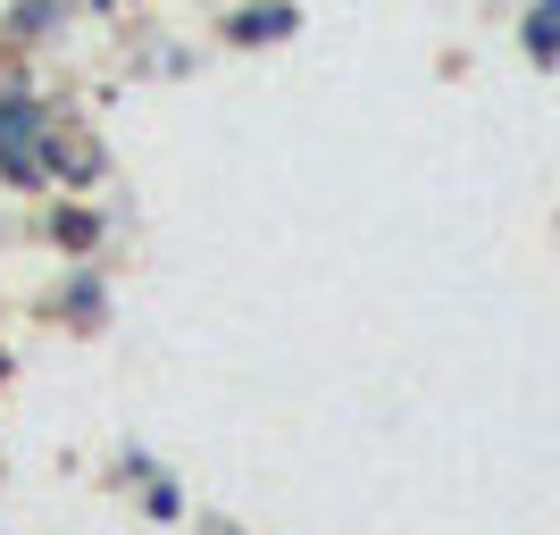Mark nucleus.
I'll return each instance as SVG.
<instances>
[{
    "instance_id": "1",
    "label": "nucleus",
    "mask_w": 560,
    "mask_h": 535,
    "mask_svg": "<svg viewBox=\"0 0 560 535\" xmlns=\"http://www.w3.org/2000/svg\"><path fill=\"white\" fill-rule=\"evenodd\" d=\"M43 135H50V109L34 93V75L9 68L0 75V185L9 193H43Z\"/></svg>"
},
{
    "instance_id": "2",
    "label": "nucleus",
    "mask_w": 560,
    "mask_h": 535,
    "mask_svg": "<svg viewBox=\"0 0 560 535\" xmlns=\"http://www.w3.org/2000/svg\"><path fill=\"white\" fill-rule=\"evenodd\" d=\"M43 176H50L59 193H93L101 176H109V151H101V142H84L75 126H59V117H50V135H43Z\"/></svg>"
},
{
    "instance_id": "3",
    "label": "nucleus",
    "mask_w": 560,
    "mask_h": 535,
    "mask_svg": "<svg viewBox=\"0 0 560 535\" xmlns=\"http://www.w3.org/2000/svg\"><path fill=\"white\" fill-rule=\"evenodd\" d=\"M50 310H59L75 335H101V326H109V284H101L93 259H75V268H68V284H59V302H50Z\"/></svg>"
},
{
    "instance_id": "4",
    "label": "nucleus",
    "mask_w": 560,
    "mask_h": 535,
    "mask_svg": "<svg viewBox=\"0 0 560 535\" xmlns=\"http://www.w3.org/2000/svg\"><path fill=\"white\" fill-rule=\"evenodd\" d=\"M43 234H50V243H59L68 259H93V252H101V234H109V218H101L84 193H68V201H50Z\"/></svg>"
},
{
    "instance_id": "5",
    "label": "nucleus",
    "mask_w": 560,
    "mask_h": 535,
    "mask_svg": "<svg viewBox=\"0 0 560 535\" xmlns=\"http://www.w3.org/2000/svg\"><path fill=\"white\" fill-rule=\"evenodd\" d=\"M293 25H302L293 0H277V9H234V18H226V43H284Z\"/></svg>"
},
{
    "instance_id": "6",
    "label": "nucleus",
    "mask_w": 560,
    "mask_h": 535,
    "mask_svg": "<svg viewBox=\"0 0 560 535\" xmlns=\"http://www.w3.org/2000/svg\"><path fill=\"white\" fill-rule=\"evenodd\" d=\"M0 25H9V43H43L50 25H68V0H18Z\"/></svg>"
},
{
    "instance_id": "7",
    "label": "nucleus",
    "mask_w": 560,
    "mask_h": 535,
    "mask_svg": "<svg viewBox=\"0 0 560 535\" xmlns=\"http://www.w3.org/2000/svg\"><path fill=\"white\" fill-rule=\"evenodd\" d=\"M142 519H160V527H167V519H185V493L167 486V477H142Z\"/></svg>"
},
{
    "instance_id": "8",
    "label": "nucleus",
    "mask_w": 560,
    "mask_h": 535,
    "mask_svg": "<svg viewBox=\"0 0 560 535\" xmlns=\"http://www.w3.org/2000/svg\"><path fill=\"white\" fill-rule=\"evenodd\" d=\"M210 535H234V527H210Z\"/></svg>"
}]
</instances>
